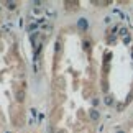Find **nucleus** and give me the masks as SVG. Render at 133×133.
Here are the masks:
<instances>
[{
    "instance_id": "obj_6",
    "label": "nucleus",
    "mask_w": 133,
    "mask_h": 133,
    "mask_svg": "<svg viewBox=\"0 0 133 133\" xmlns=\"http://www.w3.org/2000/svg\"><path fill=\"white\" fill-rule=\"evenodd\" d=\"M118 133H125V131H118Z\"/></svg>"
},
{
    "instance_id": "obj_7",
    "label": "nucleus",
    "mask_w": 133,
    "mask_h": 133,
    "mask_svg": "<svg viewBox=\"0 0 133 133\" xmlns=\"http://www.w3.org/2000/svg\"><path fill=\"white\" fill-rule=\"evenodd\" d=\"M5 133H10V131H5Z\"/></svg>"
},
{
    "instance_id": "obj_2",
    "label": "nucleus",
    "mask_w": 133,
    "mask_h": 133,
    "mask_svg": "<svg viewBox=\"0 0 133 133\" xmlns=\"http://www.w3.org/2000/svg\"><path fill=\"white\" fill-rule=\"evenodd\" d=\"M89 115H90V118H92V120H99V118H100V114H99V112H97L95 109H92V110L89 112Z\"/></svg>"
},
{
    "instance_id": "obj_1",
    "label": "nucleus",
    "mask_w": 133,
    "mask_h": 133,
    "mask_svg": "<svg viewBox=\"0 0 133 133\" xmlns=\"http://www.w3.org/2000/svg\"><path fill=\"white\" fill-rule=\"evenodd\" d=\"M77 26H79V30L85 31V30L89 28V22H87L85 18H79V20H77Z\"/></svg>"
},
{
    "instance_id": "obj_3",
    "label": "nucleus",
    "mask_w": 133,
    "mask_h": 133,
    "mask_svg": "<svg viewBox=\"0 0 133 133\" xmlns=\"http://www.w3.org/2000/svg\"><path fill=\"white\" fill-rule=\"evenodd\" d=\"M7 8L8 10H15V8H17V3H15V2H7Z\"/></svg>"
},
{
    "instance_id": "obj_5",
    "label": "nucleus",
    "mask_w": 133,
    "mask_h": 133,
    "mask_svg": "<svg viewBox=\"0 0 133 133\" xmlns=\"http://www.w3.org/2000/svg\"><path fill=\"white\" fill-rule=\"evenodd\" d=\"M112 102H114V100H112V97H107V99H105V104H107V105H110Z\"/></svg>"
},
{
    "instance_id": "obj_4",
    "label": "nucleus",
    "mask_w": 133,
    "mask_h": 133,
    "mask_svg": "<svg viewBox=\"0 0 133 133\" xmlns=\"http://www.w3.org/2000/svg\"><path fill=\"white\" fill-rule=\"evenodd\" d=\"M38 28V23H31L30 25V31H33V30H36Z\"/></svg>"
}]
</instances>
